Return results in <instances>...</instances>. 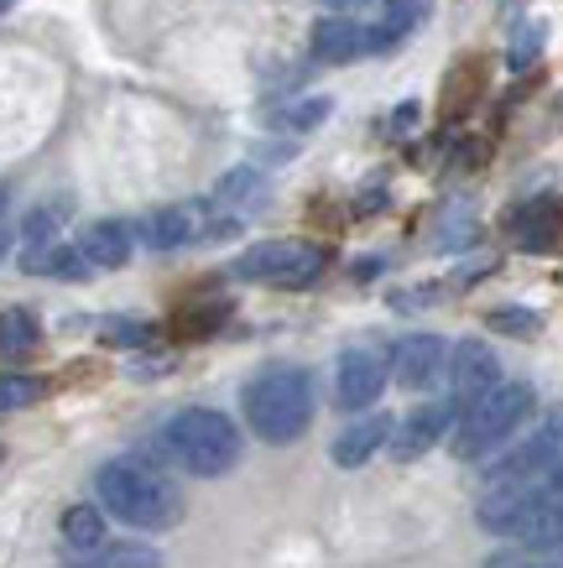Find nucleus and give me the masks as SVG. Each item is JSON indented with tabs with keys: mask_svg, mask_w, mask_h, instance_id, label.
I'll list each match as a JSON object with an SVG mask.
<instances>
[{
	"mask_svg": "<svg viewBox=\"0 0 563 568\" xmlns=\"http://www.w3.org/2000/svg\"><path fill=\"white\" fill-rule=\"evenodd\" d=\"M267 199V178L257 168H230V173L214 183L209 193V209H230V214H245V209H257Z\"/></svg>",
	"mask_w": 563,
	"mask_h": 568,
	"instance_id": "obj_16",
	"label": "nucleus"
},
{
	"mask_svg": "<svg viewBox=\"0 0 563 568\" xmlns=\"http://www.w3.org/2000/svg\"><path fill=\"white\" fill-rule=\"evenodd\" d=\"M444 381H449V413L460 417L464 407H475L485 392L501 386V361H495V349L485 339H460V345L449 349L444 361Z\"/></svg>",
	"mask_w": 563,
	"mask_h": 568,
	"instance_id": "obj_7",
	"label": "nucleus"
},
{
	"mask_svg": "<svg viewBox=\"0 0 563 568\" xmlns=\"http://www.w3.org/2000/svg\"><path fill=\"white\" fill-rule=\"evenodd\" d=\"M27 272H42V276H63V282H79V276H89V261L79 256V245H48V251H37V256H27Z\"/></svg>",
	"mask_w": 563,
	"mask_h": 568,
	"instance_id": "obj_21",
	"label": "nucleus"
},
{
	"mask_svg": "<svg viewBox=\"0 0 563 568\" xmlns=\"http://www.w3.org/2000/svg\"><path fill=\"white\" fill-rule=\"evenodd\" d=\"M11 241H17V235H11V224L0 220V261H6V251H11Z\"/></svg>",
	"mask_w": 563,
	"mask_h": 568,
	"instance_id": "obj_31",
	"label": "nucleus"
},
{
	"mask_svg": "<svg viewBox=\"0 0 563 568\" xmlns=\"http://www.w3.org/2000/svg\"><path fill=\"white\" fill-rule=\"evenodd\" d=\"M537 42H543V32H537V27H522V32H516V42H512V69H527L532 52H537Z\"/></svg>",
	"mask_w": 563,
	"mask_h": 568,
	"instance_id": "obj_28",
	"label": "nucleus"
},
{
	"mask_svg": "<svg viewBox=\"0 0 563 568\" xmlns=\"http://www.w3.org/2000/svg\"><path fill=\"white\" fill-rule=\"evenodd\" d=\"M537 407V392L527 381H501L495 392H485L475 407H464L460 423H454V459H485L495 444H506L522 423Z\"/></svg>",
	"mask_w": 563,
	"mask_h": 568,
	"instance_id": "obj_5",
	"label": "nucleus"
},
{
	"mask_svg": "<svg viewBox=\"0 0 563 568\" xmlns=\"http://www.w3.org/2000/svg\"><path fill=\"white\" fill-rule=\"evenodd\" d=\"M141 241L152 251H178V245L193 241V214L188 209H157L141 220Z\"/></svg>",
	"mask_w": 563,
	"mask_h": 568,
	"instance_id": "obj_18",
	"label": "nucleus"
},
{
	"mask_svg": "<svg viewBox=\"0 0 563 568\" xmlns=\"http://www.w3.org/2000/svg\"><path fill=\"white\" fill-rule=\"evenodd\" d=\"M152 339V328L147 324H131V318H115V324H104V345H120V349H137Z\"/></svg>",
	"mask_w": 563,
	"mask_h": 568,
	"instance_id": "obj_26",
	"label": "nucleus"
},
{
	"mask_svg": "<svg viewBox=\"0 0 563 568\" xmlns=\"http://www.w3.org/2000/svg\"><path fill=\"white\" fill-rule=\"evenodd\" d=\"M94 496L110 517H120L125 527H141V532H168L183 521V490L157 475V469L137 465V459H110L94 475Z\"/></svg>",
	"mask_w": 563,
	"mask_h": 568,
	"instance_id": "obj_1",
	"label": "nucleus"
},
{
	"mask_svg": "<svg viewBox=\"0 0 563 568\" xmlns=\"http://www.w3.org/2000/svg\"><path fill=\"white\" fill-rule=\"evenodd\" d=\"M63 542H69V552L79 558V552H94L104 542V517L100 506H69L63 511Z\"/></svg>",
	"mask_w": 563,
	"mask_h": 568,
	"instance_id": "obj_19",
	"label": "nucleus"
},
{
	"mask_svg": "<svg viewBox=\"0 0 563 568\" xmlns=\"http://www.w3.org/2000/svg\"><path fill=\"white\" fill-rule=\"evenodd\" d=\"M37 349V318L27 308H0V361H21Z\"/></svg>",
	"mask_w": 563,
	"mask_h": 568,
	"instance_id": "obj_20",
	"label": "nucleus"
},
{
	"mask_svg": "<svg viewBox=\"0 0 563 568\" xmlns=\"http://www.w3.org/2000/svg\"><path fill=\"white\" fill-rule=\"evenodd\" d=\"M386 349L375 345H350L334 365V402L344 413H371L375 396L386 392Z\"/></svg>",
	"mask_w": 563,
	"mask_h": 568,
	"instance_id": "obj_8",
	"label": "nucleus"
},
{
	"mask_svg": "<svg viewBox=\"0 0 563 568\" xmlns=\"http://www.w3.org/2000/svg\"><path fill=\"white\" fill-rule=\"evenodd\" d=\"M73 568H162V552L147 542H100L94 552H79Z\"/></svg>",
	"mask_w": 563,
	"mask_h": 568,
	"instance_id": "obj_17",
	"label": "nucleus"
},
{
	"mask_svg": "<svg viewBox=\"0 0 563 568\" xmlns=\"http://www.w3.org/2000/svg\"><path fill=\"white\" fill-rule=\"evenodd\" d=\"M475 517L495 537H522L527 552H559V475L495 485V490L480 496Z\"/></svg>",
	"mask_w": 563,
	"mask_h": 568,
	"instance_id": "obj_3",
	"label": "nucleus"
},
{
	"mask_svg": "<svg viewBox=\"0 0 563 568\" xmlns=\"http://www.w3.org/2000/svg\"><path fill=\"white\" fill-rule=\"evenodd\" d=\"M491 568H559L553 552H501Z\"/></svg>",
	"mask_w": 563,
	"mask_h": 568,
	"instance_id": "obj_27",
	"label": "nucleus"
},
{
	"mask_svg": "<svg viewBox=\"0 0 563 568\" xmlns=\"http://www.w3.org/2000/svg\"><path fill=\"white\" fill-rule=\"evenodd\" d=\"M240 407L261 444H298L313 423V376L303 365H267L245 381Z\"/></svg>",
	"mask_w": 563,
	"mask_h": 568,
	"instance_id": "obj_2",
	"label": "nucleus"
},
{
	"mask_svg": "<svg viewBox=\"0 0 563 568\" xmlns=\"http://www.w3.org/2000/svg\"><path fill=\"white\" fill-rule=\"evenodd\" d=\"M543 475H559V423H543L537 438L516 444L512 454H501L495 465H485V490H495V485L543 480Z\"/></svg>",
	"mask_w": 563,
	"mask_h": 568,
	"instance_id": "obj_9",
	"label": "nucleus"
},
{
	"mask_svg": "<svg viewBox=\"0 0 563 568\" xmlns=\"http://www.w3.org/2000/svg\"><path fill=\"white\" fill-rule=\"evenodd\" d=\"M449 428H454V413H449L444 402H428V407H412L402 423H392V438H386V448H392L396 465H412V459H423L428 448L439 444Z\"/></svg>",
	"mask_w": 563,
	"mask_h": 568,
	"instance_id": "obj_11",
	"label": "nucleus"
},
{
	"mask_svg": "<svg viewBox=\"0 0 563 568\" xmlns=\"http://www.w3.org/2000/svg\"><path fill=\"white\" fill-rule=\"evenodd\" d=\"M37 396H42V381L37 376H21V371L0 376V413H21V407H32Z\"/></svg>",
	"mask_w": 563,
	"mask_h": 568,
	"instance_id": "obj_24",
	"label": "nucleus"
},
{
	"mask_svg": "<svg viewBox=\"0 0 563 568\" xmlns=\"http://www.w3.org/2000/svg\"><path fill=\"white\" fill-rule=\"evenodd\" d=\"M392 423L396 417H386V413H365L360 423H350V428L334 438V465L340 469L371 465V454L375 448H386V438H392Z\"/></svg>",
	"mask_w": 563,
	"mask_h": 568,
	"instance_id": "obj_12",
	"label": "nucleus"
},
{
	"mask_svg": "<svg viewBox=\"0 0 563 568\" xmlns=\"http://www.w3.org/2000/svg\"><path fill=\"white\" fill-rule=\"evenodd\" d=\"M308 48H313V58H324V63H355L360 52H365V27L350 17H324V21H313Z\"/></svg>",
	"mask_w": 563,
	"mask_h": 568,
	"instance_id": "obj_14",
	"label": "nucleus"
},
{
	"mask_svg": "<svg viewBox=\"0 0 563 568\" xmlns=\"http://www.w3.org/2000/svg\"><path fill=\"white\" fill-rule=\"evenodd\" d=\"M329 110H334V104H329L324 94H319V100H298V104H282L272 115V125L277 131H313V125L329 121Z\"/></svg>",
	"mask_w": 563,
	"mask_h": 568,
	"instance_id": "obj_23",
	"label": "nucleus"
},
{
	"mask_svg": "<svg viewBox=\"0 0 563 568\" xmlns=\"http://www.w3.org/2000/svg\"><path fill=\"white\" fill-rule=\"evenodd\" d=\"M0 214H6V193H0Z\"/></svg>",
	"mask_w": 563,
	"mask_h": 568,
	"instance_id": "obj_33",
	"label": "nucleus"
},
{
	"mask_svg": "<svg viewBox=\"0 0 563 568\" xmlns=\"http://www.w3.org/2000/svg\"><path fill=\"white\" fill-rule=\"evenodd\" d=\"M444 361H449V345L439 334H408L396 349H386V376L408 392H428L444 381Z\"/></svg>",
	"mask_w": 563,
	"mask_h": 568,
	"instance_id": "obj_10",
	"label": "nucleus"
},
{
	"mask_svg": "<svg viewBox=\"0 0 563 568\" xmlns=\"http://www.w3.org/2000/svg\"><path fill=\"white\" fill-rule=\"evenodd\" d=\"M6 6H11V0H0V17H6Z\"/></svg>",
	"mask_w": 563,
	"mask_h": 568,
	"instance_id": "obj_32",
	"label": "nucleus"
},
{
	"mask_svg": "<svg viewBox=\"0 0 563 568\" xmlns=\"http://www.w3.org/2000/svg\"><path fill=\"white\" fill-rule=\"evenodd\" d=\"M162 448H168L172 465H183L188 475H204L220 480L240 465V428L214 407H183L178 417H168L162 428Z\"/></svg>",
	"mask_w": 563,
	"mask_h": 568,
	"instance_id": "obj_4",
	"label": "nucleus"
},
{
	"mask_svg": "<svg viewBox=\"0 0 563 568\" xmlns=\"http://www.w3.org/2000/svg\"><path fill=\"white\" fill-rule=\"evenodd\" d=\"M423 6L428 0H381V21L365 27V52H386L392 42H402L423 21Z\"/></svg>",
	"mask_w": 563,
	"mask_h": 568,
	"instance_id": "obj_15",
	"label": "nucleus"
},
{
	"mask_svg": "<svg viewBox=\"0 0 563 568\" xmlns=\"http://www.w3.org/2000/svg\"><path fill=\"white\" fill-rule=\"evenodd\" d=\"M512 235H516V245H522V251H547V245H553V204L522 209V214H516V224H512Z\"/></svg>",
	"mask_w": 563,
	"mask_h": 568,
	"instance_id": "obj_22",
	"label": "nucleus"
},
{
	"mask_svg": "<svg viewBox=\"0 0 563 568\" xmlns=\"http://www.w3.org/2000/svg\"><path fill=\"white\" fill-rule=\"evenodd\" d=\"M319 272H324V251L313 241H261L245 256L230 261V276L272 282V287H308Z\"/></svg>",
	"mask_w": 563,
	"mask_h": 568,
	"instance_id": "obj_6",
	"label": "nucleus"
},
{
	"mask_svg": "<svg viewBox=\"0 0 563 568\" xmlns=\"http://www.w3.org/2000/svg\"><path fill=\"white\" fill-rule=\"evenodd\" d=\"M131 245H137V230L120 220H100L84 230V241H79V256L89 261V272L100 266V272H110V266H125L131 261Z\"/></svg>",
	"mask_w": 563,
	"mask_h": 568,
	"instance_id": "obj_13",
	"label": "nucleus"
},
{
	"mask_svg": "<svg viewBox=\"0 0 563 568\" xmlns=\"http://www.w3.org/2000/svg\"><path fill=\"white\" fill-rule=\"evenodd\" d=\"M485 324L495 328V334H537V313H522V308H491V318Z\"/></svg>",
	"mask_w": 563,
	"mask_h": 568,
	"instance_id": "obj_25",
	"label": "nucleus"
},
{
	"mask_svg": "<svg viewBox=\"0 0 563 568\" xmlns=\"http://www.w3.org/2000/svg\"><path fill=\"white\" fill-rule=\"evenodd\" d=\"M408 125H418V104H396V110H392V131H396V136H408Z\"/></svg>",
	"mask_w": 563,
	"mask_h": 568,
	"instance_id": "obj_29",
	"label": "nucleus"
},
{
	"mask_svg": "<svg viewBox=\"0 0 563 568\" xmlns=\"http://www.w3.org/2000/svg\"><path fill=\"white\" fill-rule=\"evenodd\" d=\"M319 6H324L329 17H350L355 6H371V0H319Z\"/></svg>",
	"mask_w": 563,
	"mask_h": 568,
	"instance_id": "obj_30",
	"label": "nucleus"
}]
</instances>
